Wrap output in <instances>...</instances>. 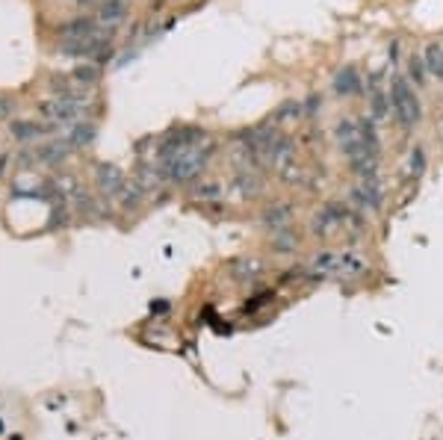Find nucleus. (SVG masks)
Wrapping results in <instances>:
<instances>
[{"label":"nucleus","instance_id":"8","mask_svg":"<svg viewBox=\"0 0 443 440\" xmlns=\"http://www.w3.org/2000/svg\"><path fill=\"white\" fill-rule=\"evenodd\" d=\"M95 74H98L95 68H77V77H80V80H86V83H89V80H95Z\"/></svg>","mask_w":443,"mask_h":440},{"label":"nucleus","instance_id":"6","mask_svg":"<svg viewBox=\"0 0 443 440\" xmlns=\"http://www.w3.org/2000/svg\"><path fill=\"white\" fill-rule=\"evenodd\" d=\"M426 66H429L432 74L443 77V48H440V45H432V48L426 51Z\"/></svg>","mask_w":443,"mask_h":440},{"label":"nucleus","instance_id":"7","mask_svg":"<svg viewBox=\"0 0 443 440\" xmlns=\"http://www.w3.org/2000/svg\"><path fill=\"white\" fill-rule=\"evenodd\" d=\"M411 77L422 83V59H411Z\"/></svg>","mask_w":443,"mask_h":440},{"label":"nucleus","instance_id":"10","mask_svg":"<svg viewBox=\"0 0 443 440\" xmlns=\"http://www.w3.org/2000/svg\"><path fill=\"white\" fill-rule=\"evenodd\" d=\"M77 4H92V0H77Z\"/></svg>","mask_w":443,"mask_h":440},{"label":"nucleus","instance_id":"1","mask_svg":"<svg viewBox=\"0 0 443 440\" xmlns=\"http://www.w3.org/2000/svg\"><path fill=\"white\" fill-rule=\"evenodd\" d=\"M367 269L364 257L355 251H325L313 260V272L325 278H352Z\"/></svg>","mask_w":443,"mask_h":440},{"label":"nucleus","instance_id":"2","mask_svg":"<svg viewBox=\"0 0 443 440\" xmlns=\"http://www.w3.org/2000/svg\"><path fill=\"white\" fill-rule=\"evenodd\" d=\"M390 101H393V112L402 127H414L419 122V101L405 80H396L390 86Z\"/></svg>","mask_w":443,"mask_h":440},{"label":"nucleus","instance_id":"5","mask_svg":"<svg viewBox=\"0 0 443 440\" xmlns=\"http://www.w3.org/2000/svg\"><path fill=\"white\" fill-rule=\"evenodd\" d=\"M355 198H358V201H360V207H378V201H381V198H378V189H375V184L372 181H364V184H360L358 189H355Z\"/></svg>","mask_w":443,"mask_h":440},{"label":"nucleus","instance_id":"3","mask_svg":"<svg viewBox=\"0 0 443 440\" xmlns=\"http://www.w3.org/2000/svg\"><path fill=\"white\" fill-rule=\"evenodd\" d=\"M125 15H127V6H125V0H107V4L100 6V24L113 27V24H118V21H122Z\"/></svg>","mask_w":443,"mask_h":440},{"label":"nucleus","instance_id":"4","mask_svg":"<svg viewBox=\"0 0 443 440\" xmlns=\"http://www.w3.org/2000/svg\"><path fill=\"white\" fill-rule=\"evenodd\" d=\"M334 89L340 92V95H352V92H360V77H358V71L349 66V68H343L337 74V80H334Z\"/></svg>","mask_w":443,"mask_h":440},{"label":"nucleus","instance_id":"9","mask_svg":"<svg viewBox=\"0 0 443 440\" xmlns=\"http://www.w3.org/2000/svg\"><path fill=\"white\" fill-rule=\"evenodd\" d=\"M9 110H12V101L9 98H0V115H9Z\"/></svg>","mask_w":443,"mask_h":440}]
</instances>
